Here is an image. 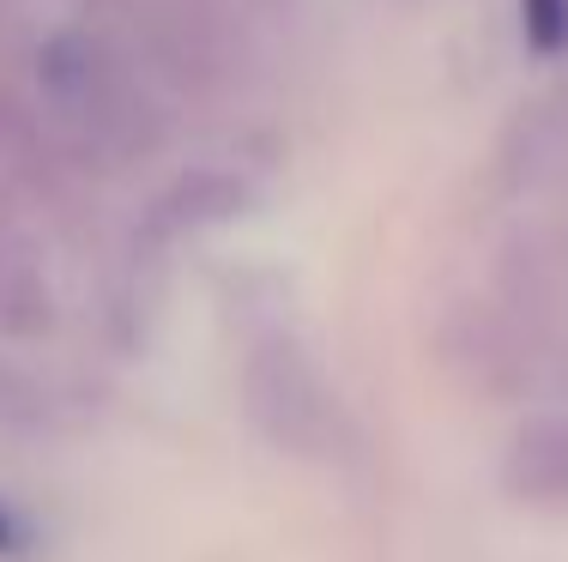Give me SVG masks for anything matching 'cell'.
Returning <instances> with one entry per match:
<instances>
[{
    "instance_id": "1",
    "label": "cell",
    "mask_w": 568,
    "mask_h": 562,
    "mask_svg": "<svg viewBox=\"0 0 568 562\" xmlns=\"http://www.w3.org/2000/svg\"><path fill=\"white\" fill-rule=\"evenodd\" d=\"M248 406H254V418H261L278 441H291V448H303V453L327 448L333 423H339V418H333L327 387H321V375L308 369L291 345L273 351V357H254V369H248Z\"/></svg>"
},
{
    "instance_id": "2",
    "label": "cell",
    "mask_w": 568,
    "mask_h": 562,
    "mask_svg": "<svg viewBox=\"0 0 568 562\" xmlns=\"http://www.w3.org/2000/svg\"><path fill=\"white\" fill-rule=\"evenodd\" d=\"M508 484L532 502H568V418H545L520 430L508 453Z\"/></svg>"
}]
</instances>
